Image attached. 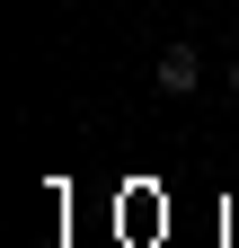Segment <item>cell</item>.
Here are the masks:
<instances>
[{
    "instance_id": "obj_1",
    "label": "cell",
    "mask_w": 239,
    "mask_h": 248,
    "mask_svg": "<svg viewBox=\"0 0 239 248\" xmlns=\"http://www.w3.org/2000/svg\"><path fill=\"white\" fill-rule=\"evenodd\" d=\"M151 80H160V98H195V80H204V53H195V45H168Z\"/></svg>"
},
{
    "instance_id": "obj_2",
    "label": "cell",
    "mask_w": 239,
    "mask_h": 248,
    "mask_svg": "<svg viewBox=\"0 0 239 248\" xmlns=\"http://www.w3.org/2000/svg\"><path fill=\"white\" fill-rule=\"evenodd\" d=\"M230 89H239V71H230Z\"/></svg>"
}]
</instances>
